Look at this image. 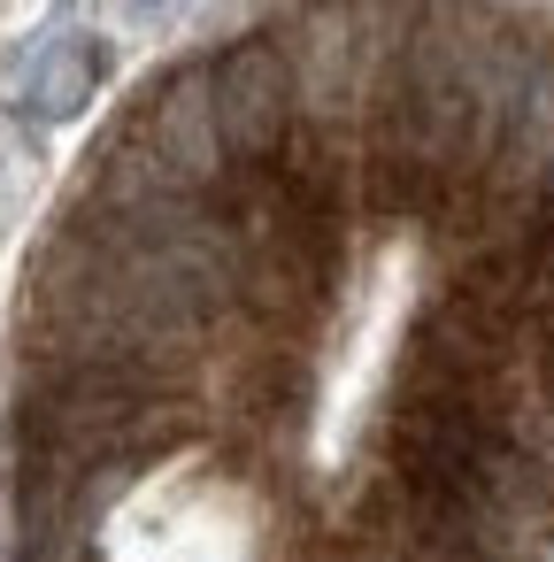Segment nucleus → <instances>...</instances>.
Segmentation results:
<instances>
[{"mask_svg": "<svg viewBox=\"0 0 554 562\" xmlns=\"http://www.w3.org/2000/svg\"><path fill=\"white\" fill-rule=\"evenodd\" d=\"M0 470L9 562H546V40L301 0L147 78L32 247Z\"/></svg>", "mask_w": 554, "mask_h": 562, "instance_id": "obj_1", "label": "nucleus"}, {"mask_svg": "<svg viewBox=\"0 0 554 562\" xmlns=\"http://www.w3.org/2000/svg\"><path fill=\"white\" fill-rule=\"evenodd\" d=\"M86 86H93V55H55V63H39V109L47 116H63V109H78L86 101Z\"/></svg>", "mask_w": 554, "mask_h": 562, "instance_id": "obj_2", "label": "nucleus"}, {"mask_svg": "<svg viewBox=\"0 0 554 562\" xmlns=\"http://www.w3.org/2000/svg\"><path fill=\"white\" fill-rule=\"evenodd\" d=\"M162 9V0H124V16H155Z\"/></svg>", "mask_w": 554, "mask_h": 562, "instance_id": "obj_3", "label": "nucleus"}]
</instances>
